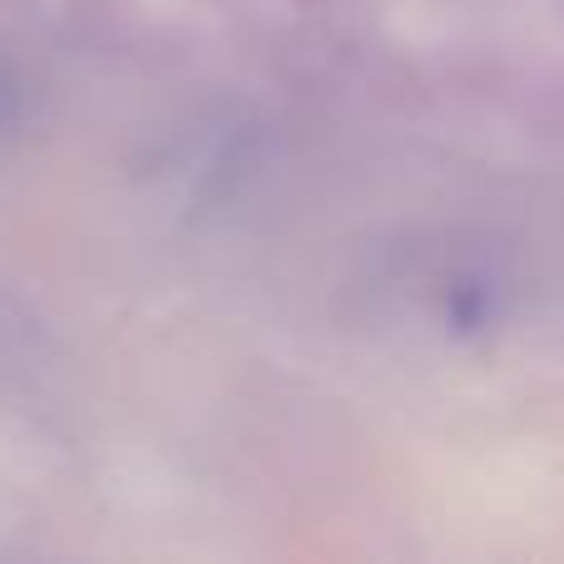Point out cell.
<instances>
[{
    "instance_id": "6da1fadb",
    "label": "cell",
    "mask_w": 564,
    "mask_h": 564,
    "mask_svg": "<svg viewBox=\"0 0 564 564\" xmlns=\"http://www.w3.org/2000/svg\"><path fill=\"white\" fill-rule=\"evenodd\" d=\"M30 327H35V322L25 317V312L15 307V302L6 297V292H0V357H10V351H20L30 341Z\"/></svg>"
},
{
    "instance_id": "7a4b0ae2",
    "label": "cell",
    "mask_w": 564,
    "mask_h": 564,
    "mask_svg": "<svg viewBox=\"0 0 564 564\" xmlns=\"http://www.w3.org/2000/svg\"><path fill=\"white\" fill-rule=\"evenodd\" d=\"M15 129H20V85L0 69V144L15 139Z\"/></svg>"
}]
</instances>
